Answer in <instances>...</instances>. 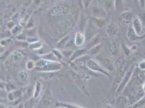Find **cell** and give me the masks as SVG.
<instances>
[{"label":"cell","instance_id":"6da1fadb","mask_svg":"<svg viewBox=\"0 0 145 108\" xmlns=\"http://www.w3.org/2000/svg\"><path fill=\"white\" fill-rule=\"evenodd\" d=\"M139 2L141 3V6L142 7H144L145 4V0H139Z\"/></svg>","mask_w":145,"mask_h":108},{"label":"cell","instance_id":"7a4b0ae2","mask_svg":"<svg viewBox=\"0 0 145 108\" xmlns=\"http://www.w3.org/2000/svg\"><path fill=\"white\" fill-rule=\"evenodd\" d=\"M9 108H12V107H9Z\"/></svg>","mask_w":145,"mask_h":108}]
</instances>
